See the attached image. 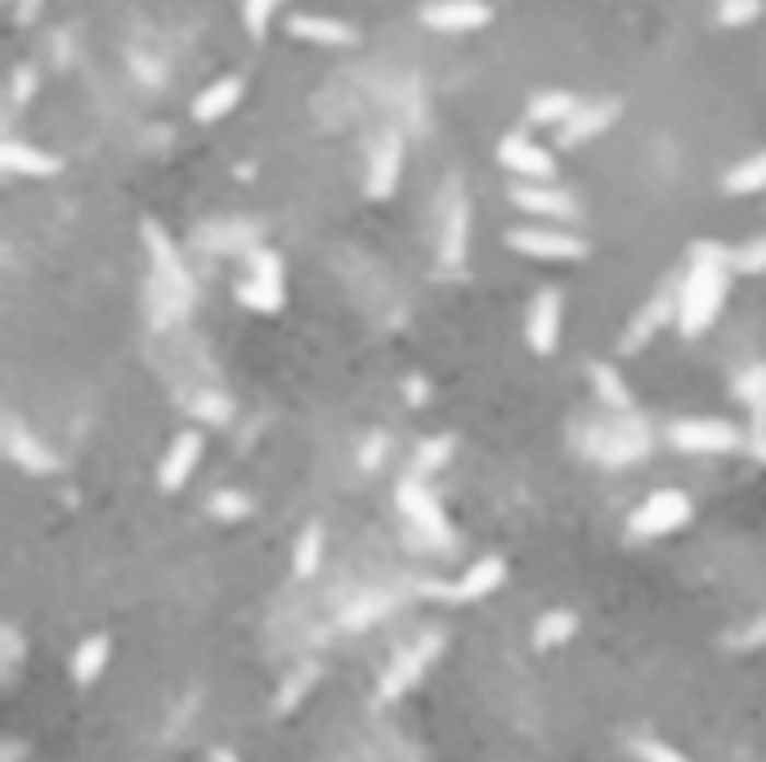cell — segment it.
I'll return each instance as SVG.
<instances>
[{"label": "cell", "mask_w": 766, "mask_h": 762, "mask_svg": "<svg viewBox=\"0 0 766 762\" xmlns=\"http://www.w3.org/2000/svg\"><path fill=\"white\" fill-rule=\"evenodd\" d=\"M731 252L717 243H699L690 256V269L677 288V327L682 337H704L712 319L722 314L727 292H731Z\"/></svg>", "instance_id": "1"}, {"label": "cell", "mask_w": 766, "mask_h": 762, "mask_svg": "<svg viewBox=\"0 0 766 762\" xmlns=\"http://www.w3.org/2000/svg\"><path fill=\"white\" fill-rule=\"evenodd\" d=\"M139 238H143V247H149V265H153V282H149L153 319L166 323V319H175V314H184L188 305H194V278H188L175 243L166 238V229L158 220H143Z\"/></svg>", "instance_id": "2"}, {"label": "cell", "mask_w": 766, "mask_h": 762, "mask_svg": "<svg viewBox=\"0 0 766 762\" xmlns=\"http://www.w3.org/2000/svg\"><path fill=\"white\" fill-rule=\"evenodd\" d=\"M690 498L682 489H659L650 494L632 516H628V534L632 539H663V534H673L682 530L686 520H690Z\"/></svg>", "instance_id": "3"}, {"label": "cell", "mask_w": 766, "mask_h": 762, "mask_svg": "<svg viewBox=\"0 0 766 762\" xmlns=\"http://www.w3.org/2000/svg\"><path fill=\"white\" fill-rule=\"evenodd\" d=\"M237 301L260 314L282 310V261L269 247H256L247 256V278L237 282Z\"/></svg>", "instance_id": "4"}, {"label": "cell", "mask_w": 766, "mask_h": 762, "mask_svg": "<svg viewBox=\"0 0 766 762\" xmlns=\"http://www.w3.org/2000/svg\"><path fill=\"white\" fill-rule=\"evenodd\" d=\"M668 440H673V449H682V453H735V449H744V431H740V426L717 422V417L673 422Z\"/></svg>", "instance_id": "5"}, {"label": "cell", "mask_w": 766, "mask_h": 762, "mask_svg": "<svg viewBox=\"0 0 766 762\" xmlns=\"http://www.w3.org/2000/svg\"><path fill=\"white\" fill-rule=\"evenodd\" d=\"M395 498H399V507H404V516L413 520V526L430 539V543H440V547H453V526H449V516H444V507H440V498L426 489V481H399V489H395Z\"/></svg>", "instance_id": "6"}, {"label": "cell", "mask_w": 766, "mask_h": 762, "mask_svg": "<svg viewBox=\"0 0 766 762\" xmlns=\"http://www.w3.org/2000/svg\"><path fill=\"white\" fill-rule=\"evenodd\" d=\"M507 243L520 252V256H534V261H583L588 256V243L583 238H573L565 229H511Z\"/></svg>", "instance_id": "7"}, {"label": "cell", "mask_w": 766, "mask_h": 762, "mask_svg": "<svg viewBox=\"0 0 766 762\" xmlns=\"http://www.w3.org/2000/svg\"><path fill=\"white\" fill-rule=\"evenodd\" d=\"M560 319H565V305H560V292L556 288H543L534 301H530V314H524V342H530L534 355H556L560 346Z\"/></svg>", "instance_id": "8"}, {"label": "cell", "mask_w": 766, "mask_h": 762, "mask_svg": "<svg viewBox=\"0 0 766 762\" xmlns=\"http://www.w3.org/2000/svg\"><path fill=\"white\" fill-rule=\"evenodd\" d=\"M502 584H507V561L502 556H480L475 565H466L453 584H440V588H430V592H440L449 601H480V597L498 592Z\"/></svg>", "instance_id": "9"}, {"label": "cell", "mask_w": 766, "mask_h": 762, "mask_svg": "<svg viewBox=\"0 0 766 762\" xmlns=\"http://www.w3.org/2000/svg\"><path fill=\"white\" fill-rule=\"evenodd\" d=\"M421 23L436 32H480L494 23V10L485 0H430L421 5Z\"/></svg>", "instance_id": "10"}, {"label": "cell", "mask_w": 766, "mask_h": 762, "mask_svg": "<svg viewBox=\"0 0 766 762\" xmlns=\"http://www.w3.org/2000/svg\"><path fill=\"white\" fill-rule=\"evenodd\" d=\"M399 175H404V139L381 135L368 158V198H391L399 188Z\"/></svg>", "instance_id": "11"}, {"label": "cell", "mask_w": 766, "mask_h": 762, "mask_svg": "<svg viewBox=\"0 0 766 762\" xmlns=\"http://www.w3.org/2000/svg\"><path fill=\"white\" fill-rule=\"evenodd\" d=\"M498 162L507 171L524 175V180H552V171H556V158L543 145H534V139H524V135H507L502 139V145H498Z\"/></svg>", "instance_id": "12"}, {"label": "cell", "mask_w": 766, "mask_h": 762, "mask_svg": "<svg viewBox=\"0 0 766 762\" xmlns=\"http://www.w3.org/2000/svg\"><path fill=\"white\" fill-rule=\"evenodd\" d=\"M198 458H202V436H198V431H179V436L171 440L166 458H162V471H158V485H162L166 494L184 489V485H188V475L198 471Z\"/></svg>", "instance_id": "13"}, {"label": "cell", "mask_w": 766, "mask_h": 762, "mask_svg": "<svg viewBox=\"0 0 766 762\" xmlns=\"http://www.w3.org/2000/svg\"><path fill=\"white\" fill-rule=\"evenodd\" d=\"M436 650H440V637H421L417 646H408L395 663H391V669H386V678H381V695H404L421 673H426V663L430 659H436Z\"/></svg>", "instance_id": "14"}, {"label": "cell", "mask_w": 766, "mask_h": 762, "mask_svg": "<svg viewBox=\"0 0 766 762\" xmlns=\"http://www.w3.org/2000/svg\"><path fill=\"white\" fill-rule=\"evenodd\" d=\"M663 323H677V292H659L650 305L637 310V319L624 332V350H641Z\"/></svg>", "instance_id": "15"}, {"label": "cell", "mask_w": 766, "mask_h": 762, "mask_svg": "<svg viewBox=\"0 0 766 762\" xmlns=\"http://www.w3.org/2000/svg\"><path fill=\"white\" fill-rule=\"evenodd\" d=\"M511 198H515L520 211L547 216V220H569L573 211H579V203H573L569 194H560V188H547V184H515Z\"/></svg>", "instance_id": "16"}, {"label": "cell", "mask_w": 766, "mask_h": 762, "mask_svg": "<svg viewBox=\"0 0 766 762\" xmlns=\"http://www.w3.org/2000/svg\"><path fill=\"white\" fill-rule=\"evenodd\" d=\"M5 449H10V458H14L23 471H32V475H50V471L59 466V462H55V453L45 449L36 436H27L14 417L5 422Z\"/></svg>", "instance_id": "17"}, {"label": "cell", "mask_w": 766, "mask_h": 762, "mask_svg": "<svg viewBox=\"0 0 766 762\" xmlns=\"http://www.w3.org/2000/svg\"><path fill=\"white\" fill-rule=\"evenodd\" d=\"M618 117V104H583L579 113H573L565 126H560V145L573 149V145H588V139H596L601 130H610V122Z\"/></svg>", "instance_id": "18"}, {"label": "cell", "mask_w": 766, "mask_h": 762, "mask_svg": "<svg viewBox=\"0 0 766 762\" xmlns=\"http://www.w3.org/2000/svg\"><path fill=\"white\" fill-rule=\"evenodd\" d=\"M0 166L14 171V175H36V180H50L63 171V162L55 153L45 149H32V145H19V139H10L5 149H0Z\"/></svg>", "instance_id": "19"}, {"label": "cell", "mask_w": 766, "mask_h": 762, "mask_svg": "<svg viewBox=\"0 0 766 762\" xmlns=\"http://www.w3.org/2000/svg\"><path fill=\"white\" fill-rule=\"evenodd\" d=\"M466 238H471V207H466V198H453L449 216H444V233H440V261L444 265L466 261Z\"/></svg>", "instance_id": "20"}, {"label": "cell", "mask_w": 766, "mask_h": 762, "mask_svg": "<svg viewBox=\"0 0 766 762\" xmlns=\"http://www.w3.org/2000/svg\"><path fill=\"white\" fill-rule=\"evenodd\" d=\"M108 655H113V642H108L104 633L85 637V642L72 650V682H77V686H94V682H100V673L108 669Z\"/></svg>", "instance_id": "21"}, {"label": "cell", "mask_w": 766, "mask_h": 762, "mask_svg": "<svg viewBox=\"0 0 766 762\" xmlns=\"http://www.w3.org/2000/svg\"><path fill=\"white\" fill-rule=\"evenodd\" d=\"M237 100H243V77H216L194 100V117L198 122H220Z\"/></svg>", "instance_id": "22"}, {"label": "cell", "mask_w": 766, "mask_h": 762, "mask_svg": "<svg viewBox=\"0 0 766 762\" xmlns=\"http://www.w3.org/2000/svg\"><path fill=\"white\" fill-rule=\"evenodd\" d=\"M287 27H292L297 36H305V41H323V45H350L355 41L350 23L327 19V14H292V19H287Z\"/></svg>", "instance_id": "23"}, {"label": "cell", "mask_w": 766, "mask_h": 762, "mask_svg": "<svg viewBox=\"0 0 766 762\" xmlns=\"http://www.w3.org/2000/svg\"><path fill=\"white\" fill-rule=\"evenodd\" d=\"M579 108L583 104L573 100L569 90H543V94H534V100H530V122H538V126H565Z\"/></svg>", "instance_id": "24"}, {"label": "cell", "mask_w": 766, "mask_h": 762, "mask_svg": "<svg viewBox=\"0 0 766 762\" xmlns=\"http://www.w3.org/2000/svg\"><path fill=\"white\" fill-rule=\"evenodd\" d=\"M573 633H579V614H573V610H547V614H538V624H534V650H556Z\"/></svg>", "instance_id": "25"}, {"label": "cell", "mask_w": 766, "mask_h": 762, "mask_svg": "<svg viewBox=\"0 0 766 762\" xmlns=\"http://www.w3.org/2000/svg\"><path fill=\"white\" fill-rule=\"evenodd\" d=\"M722 188H727V194H735V198H744V194H762V188H766V149L753 153V158H744V162H735V166L727 171Z\"/></svg>", "instance_id": "26"}, {"label": "cell", "mask_w": 766, "mask_h": 762, "mask_svg": "<svg viewBox=\"0 0 766 762\" xmlns=\"http://www.w3.org/2000/svg\"><path fill=\"white\" fill-rule=\"evenodd\" d=\"M592 386H596V395H601L610 408H618V413H628V408H632V391H628V381L618 377L610 363H592Z\"/></svg>", "instance_id": "27"}, {"label": "cell", "mask_w": 766, "mask_h": 762, "mask_svg": "<svg viewBox=\"0 0 766 762\" xmlns=\"http://www.w3.org/2000/svg\"><path fill=\"white\" fill-rule=\"evenodd\" d=\"M318 565H323V526H305L301 539H297L292 569H297V579H314Z\"/></svg>", "instance_id": "28"}, {"label": "cell", "mask_w": 766, "mask_h": 762, "mask_svg": "<svg viewBox=\"0 0 766 762\" xmlns=\"http://www.w3.org/2000/svg\"><path fill=\"white\" fill-rule=\"evenodd\" d=\"M449 453H453V440L449 436H436V440H426L421 449H417V458H413V481H430L444 462H449Z\"/></svg>", "instance_id": "29"}, {"label": "cell", "mask_w": 766, "mask_h": 762, "mask_svg": "<svg viewBox=\"0 0 766 762\" xmlns=\"http://www.w3.org/2000/svg\"><path fill=\"white\" fill-rule=\"evenodd\" d=\"M207 507H211V516H216V520H247L256 503H252L247 494H237V489H216Z\"/></svg>", "instance_id": "30"}, {"label": "cell", "mask_w": 766, "mask_h": 762, "mask_svg": "<svg viewBox=\"0 0 766 762\" xmlns=\"http://www.w3.org/2000/svg\"><path fill=\"white\" fill-rule=\"evenodd\" d=\"M762 14V0H717V23L727 27H744Z\"/></svg>", "instance_id": "31"}, {"label": "cell", "mask_w": 766, "mask_h": 762, "mask_svg": "<svg viewBox=\"0 0 766 762\" xmlns=\"http://www.w3.org/2000/svg\"><path fill=\"white\" fill-rule=\"evenodd\" d=\"M731 265L740 274H766V238H748L744 247L731 252Z\"/></svg>", "instance_id": "32"}, {"label": "cell", "mask_w": 766, "mask_h": 762, "mask_svg": "<svg viewBox=\"0 0 766 762\" xmlns=\"http://www.w3.org/2000/svg\"><path fill=\"white\" fill-rule=\"evenodd\" d=\"M274 10H278V0H243V23H247V32H252V36H265Z\"/></svg>", "instance_id": "33"}, {"label": "cell", "mask_w": 766, "mask_h": 762, "mask_svg": "<svg viewBox=\"0 0 766 762\" xmlns=\"http://www.w3.org/2000/svg\"><path fill=\"white\" fill-rule=\"evenodd\" d=\"M632 749H637V758H641V762H690L682 749L663 744V740H637Z\"/></svg>", "instance_id": "34"}, {"label": "cell", "mask_w": 766, "mask_h": 762, "mask_svg": "<svg viewBox=\"0 0 766 762\" xmlns=\"http://www.w3.org/2000/svg\"><path fill=\"white\" fill-rule=\"evenodd\" d=\"M310 682H314V669H305V673H301V678H292V682H287V686H282V695H278V704H274V708H278V713H287V708H297V700H301V695H305V691H310Z\"/></svg>", "instance_id": "35"}, {"label": "cell", "mask_w": 766, "mask_h": 762, "mask_svg": "<svg viewBox=\"0 0 766 762\" xmlns=\"http://www.w3.org/2000/svg\"><path fill=\"white\" fill-rule=\"evenodd\" d=\"M5 659H10V673H14V663L23 659V646H19V633L5 628Z\"/></svg>", "instance_id": "36"}, {"label": "cell", "mask_w": 766, "mask_h": 762, "mask_svg": "<svg viewBox=\"0 0 766 762\" xmlns=\"http://www.w3.org/2000/svg\"><path fill=\"white\" fill-rule=\"evenodd\" d=\"M27 90H32V72L23 68V72L14 77V100H27Z\"/></svg>", "instance_id": "37"}, {"label": "cell", "mask_w": 766, "mask_h": 762, "mask_svg": "<svg viewBox=\"0 0 766 762\" xmlns=\"http://www.w3.org/2000/svg\"><path fill=\"white\" fill-rule=\"evenodd\" d=\"M748 449H753V458H757V462H766V431H753Z\"/></svg>", "instance_id": "38"}, {"label": "cell", "mask_w": 766, "mask_h": 762, "mask_svg": "<svg viewBox=\"0 0 766 762\" xmlns=\"http://www.w3.org/2000/svg\"><path fill=\"white\" fill-rule=\"evenodd\" d=\"M14 5H19V19L27 23V19L36 14V5H40V0H14Z\"/></svg>", "instance_id": "39"}, {"label": "cell", "mask_w": 766, "mask_h": 762, "mask_svg": "<svg viewBox=\"0 0 766 762\" xmlns=\"http://www.w3.org/2000/svg\"><path fill=\"white\" fill-rule=\"evenodd\" d=\"M211 762H237V753L233 749H211Z\"/></svg>", "instance_id": "40"}, {"label": "cell", "mask_w": 766, "mask_h": 762, "mask_svg": "<svg viewBox=\"0 0 766 762\" xmlns=\"http://www.w3.org/2000/svg\"><path fill=\"white\" fill-rule=\"evenodd\" d=\"M408 395H413V404H426V400H421V395H426L421 381H408Z\"/></svg>", "instance_id": "41"}]
</instances>
